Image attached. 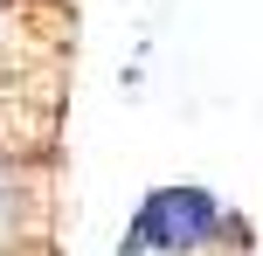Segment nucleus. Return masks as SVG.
I'll use <instances>...</instances> for the list:
<instances>
[{
	"label": "nucleus",
	"mask_w": 263,
	"mask_h": 256,
	"mask_svg": "<svg viewBox=\"0 0 263 256\" xmlns=\"http://www.w3.org/2000/svg\"><path fill=\"white\" fill-rule=\"evenodd\" d=\"M222 229V208L201 187H159L139 208V222L125 229V256H187Z\"/></svg>",
	"instance_id": "1"
}]
</instances>
